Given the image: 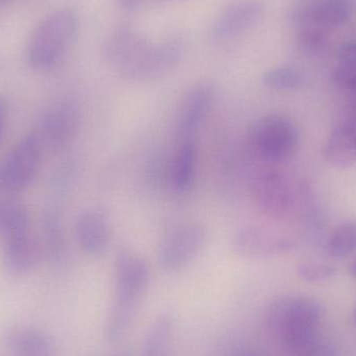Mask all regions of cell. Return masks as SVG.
<instances>
[{
  "label": "cell",
  "mask_w": 356,
  "mask_h": 356,
  "mask_svg": "<svg viewBox=\"0 0 356 356\" xmlns=\"http://www.w3.org/2000/svg\"><path fill=\"white\" fill-rule=\"evenodd\" d=\"M322 307L305 296L273 301L265 314V327L286 356H309L318 343Z\"/></svg>",
  "instance_id": "cell-1"
},
{
  "label": "cell",
  "mask_w": 356,
  "mask_h": 356,
  "mask_svg": "<svg viewBox=\"0 0 356 356\" xmlns=\"http://www.w3.org/2000/svg\"><path fill=\"white\" fill-rule=\"evenodd\" d=\"M149 282V266L145 259L131 249H120L115 257L114 298L104 330L110 344L127 336Z\"/></svg>",
  "instance_id": "cell-2"
},
{
  "label": "cell",
  "mask_w": 356,
  "mask_h": 356,
  "mask_svg": "<svg viewBox=\"0 0 356 356\" xmlns=\"http://www.w3.org/2000/svg\"><path fill=\"white\" fill-rule=\"evenodd\" d=\"M79 29L76 15L70 10L51 13L37 25L27 45V60L38 70L58 64L72 44Z\"/></svg>",
  "instance_id": "cell-3"
},
{
  "label": "cell",
  "mask_w": 356,
  "mask_h": 356,
  "mask_svg": "<svg viewBox=\"0 0 356 356\" xmlns=\"http://www.w3.org/2000/svg\"><path fill=\"white\" fill-rule=\"evenodd\" d=\"M249 137L254 152L269 162L288 160L298 147V129L284 115L270 114L261 117L251 127Z\"/></svg>",
  "instance_id": "cell-4"
},
{
  "label": "cell",
  "mask_w": 356,
  "mask_h": 356,
  "mask_svg": "<svg viewBox=\"0 0 356 356\" xmlns=\"http://www.w3.org/2000/svg\"><path fill=\"white\" fill-rule=\"evenodd\" d=\"M207 228L199 223L178 226L163 238L156 251L161 269L177 272L184 269L200 254L207 244Z\"/></svg>",
  "instance_id": "cell-5"
},
{
  "label": "cell",
  "mask_w": 356,
  "mask_h": 356,
  "mask_svg": "<svg viewBox=\"0 0 356 356\" xmlns=\"http://www.w3.org/2000/svg\"><path fill=\"white\" fill-rule=\"evenodd\" d=\"M41 152L37 135L23 138L0 165V192L14 194L24 190L37 175Z\"/></svg>",
  "instance_id": "cell-6"
},
{
  "label": "cell",
  "mask_w": 356,
  "mask_h": 356,
  "mask_svg": "<svg viewBox=\"0 0 356 356\" xmlns=\"http://www.w3.org/2000/svg\"><path fill=\"white\" fill-rule=\"evenodd\" d=\"M152 42L129 26H121L108 35L104 45L106 63L127 81H133Z\"/></svg>",
  "instance_id": "cell-7"
},
{
  "label": "cell",
  "mask_w": 356,
  "mask_h": 356,
  "mask_svg": "<svg viewBox=\"0 0 356 356\" xmlns=\"http://www.w3.org/2000/svg\"><path fill=\"white\" fill-rule=\"evenodd\" d=\"M215 96V87L211 81L195 83L186 91L178 108L179 140L194 139L213 108Z\"/></svg>",
  "instance_id": "cell-8"
},
{
  "label": "cell",
  "mask_w": 356,
  "mask_h": 356,
  "mask_svg": "<svg viewBox=\"0 0 356 356\" xmlns=\"http://www.w3.org/2000/svg\"><path fill=\"white\" fill-rule=\"evenodd\" d=\"M232 247L234 252L244 259H266L288 250L290 242L267 228L247 225L236 232Z\"/></svg>",
  "instance_id": "cell-9"
},
{
  "label": "cell",
  "mask_w": 356,
  "mask_h": 356,
  "mask_svg": "<svg viewBox=\"0 0 356 356\" xmlns=\"http://www.w3.org/2000/svg\"><path fill=\"white\" fill-rule=\"evenodd\" d=\"M261 0H238L230 4L213 23V35L220 41H229L252 29L264 14Z\"/></svg>",
  "instance_id": "cell-10"
},
{
  "label": "cell",
  "mask_w": 356,
  "mask_h": 356,
  "mask_svg": "<svg viewBox=\"0 0 356 356\" xmlns=\"http://www.w3.org/2000/svg\"><path fill=\"white\" fill-rule=\"evenodd\" d=\"M79 110L71 102H60L49 108L42 120L44 141L54 149L68 145L79 127Z\"/></svg>",
  "instance_id": "cell-11"
},
{
  "label": "cell",
  "mask_w": 356,
  "mask_h": 356,
  "mask_svg": "<svg viewBox=\"0 0 356 356\" xmlns=\"http://www.w3.org/2000/svg\"><path fill=\"white\" fill-rule=\"evenodd\" d=\"M75 232L81 251L89 257H102L108 250L111 223L102 209L91 207L81 211L77 217Z\"/></svg>",
  "instance_id": "cell-12"
},
{
  "label": "cell",
  "mask_w": 356,
  "mask_h": 356,
  "mask_svg": "<svg viewBox=\"0 0 356 356\" xmlns=\"http://www.w3.org/2000/svg\"><path fill=\"white\" fill-rule=\"evenodd\" d=\"M254 193L259 209L268 215L280 217L292 207V188L282 173L267 172L261 175L255 184Z\"/></svg>",
  "instance_id": "cell-13"
},
{
  "label": "cell",
  "mask_w": 356,
  "mask_h": 356,
  "mask_svg": "<svg viewBox=\"0 0 356 356\" xmlns=\"http://www.w3.org/2000/svg\"><path fill=\"white\" fill-rule=\"evenodd\" d=\"M6 344L15 356H54L56 345L51 337L37 327L23 326L6 334Z\"/></svg>",
  "instance_id": "cell-14"
},
{
  "label": "cell",
  "mask_w": 356,
  "mask_h": 356,
  "mask_svg": "<svg viewBox=\"0 0 356 356\" xmlns=\"http://www.w3.org/2000/svg\"><path fill=\"white\" fill-rule=\"evenodd\" d=\"M350 15L348 0H315L297 18L301 25H315L328 29L345 24Z\"/></svg>",
  "instance_id": "cell-15"
},
{
  "label": "cell",
  "mask_w": 356,
  "mask_h": 356,
  "mask_svg": "<svg viewBox=\"0 0 356 356\" xmlns=\"http://www.w3.org/2000/svg\"><path fill=\"white\" fill-rule=\"evenodd\" d=\"M324 156L332 166L347 168L356 163V127L348 121L332 129L324 146Z\"/></svg>",
  "instance_id": "cell-16"
},
{
  "label": "cell",
  "mask_w": 356,
  "mask_h": 356,
  "mask_svg": "<svg viewBox=\"0 0 356 356\" xmlns=\"http://www.w3.org/2000/svg\"><path fill=\"white\" fill-rule=\"evenodd\" d=\"M175 332V316L169 312L161 313L146 332L140 356H169Z\"/></svg>",
  "instance_id": "cell-17"
},
{
  "label": "cell",
  "mask_w": 356,
  "mask_h": 356,
  "mask_svg": "<svg viewBox=\"0 0 356 356\" xmlns=\"http://www.w3.org/2000/svg\"><path fill=\"white\" fill-rule=\"evenodd\" d=\"M31 219L24 205L12 199L0 201V238L6 243L31 234Z\"/></svg>",
  "instance_id": "cell-18"
},
{
  "label": "cell",
  "mask_w": 356,
  "mask_h": 356,
  "mask_svg": "<svg viewBox=\"0 0 356 356\" xmlns=\"http://www.w3.org/2000/svg\"><path fill=\"white\" fill-rule=\"evenodd\" d=\"M197 149L194 139L179 140L172 166L173 188L178 193L190 190L195 179Z\"/></svg>",
  "instance_id": "cell-19"
},
{
  "label": "cell",
  "mask_w": 356,
  "mask_h": 356,
  "mask_svg": "<svg viewBox=\"0 0 356 356\" xmlns=\"http://www.w3.org/2000/svg\"><path fill=\"white\" fill-rule=\"evenodd\" d=\"M37 247L31 234L3 243V261L6 269L14 274H24L37 261Z\"/></svg>",
  "instance_id": "cell-20"
},
{
  "label": "cell",
  "mask_w": 356,
  "mask_h": 356,
  "mask_svg": "<svg viewBox=\"0 0 356 356\" xmlns=\"http://www.w3.org/2000/svg\"><path fill=\"white\" fill-rule=\"evenodd\" d=\"M264 86L278 92L296 91L305 87L307 74L294 66H278L264 73L261 77Z\"/></svg>",
  "instance_id": "cell-21"
},
{
  "label": "cell",
  "mask_w": 356,
  "mask_h": 356,
  "mask_svg": "<svg viewBox=\"0 0 356 356\" xmlns=\"http://www.w3.org/2000/svg\"><path fill=\"white\" fill-rule=\"evenodd\" d=\"M356 251V220L344 222L334 229L328 240V252L334 259H343Z\"/></svg>",
  "instance_id": "cell-22"
},
{
  "label": "cell",
  "mask_w": 356,
  "mask_h": 356,
  "mask_svg": "<svg viewBox=\"0 0 356 356\" xmlns=\"http://www.w3.org/2000/svg\"><path fill=\"white\" fill-rule=\"evenodd\" d=\"M298 41L301 47L309 52H318L323 49L327 43L326 29L315 25H301Z\"/></svg>",
  "instance_id": "cell-23"
},
{
  "label": "cell",
  "mask_w": 356,
  "mask_h": 356,
  "mask_svg": "<svg viewBox=\"0 0 356 356\" xmlns=\"http://www.w3.org/2000/svg\"><path fill=\"white\" fill-rule=\"evenodd\" d=\"M298 275L307 282H320L336 275V268L321 261H307L299 265Z\"/></svg>",
  "instance_id": "cell-24"
},
{
  "label": "cell",
  "mask_w": 356,
  "mask_h": 356,
  "mask_svg": "<svg viewBox=\"0 0 356 356\" xmlns=\"http://www.w3.org/2000/svg\"><path fill=\"white\" fill-rule=\"evenodd\" d=\"M45 234L49 250L52 254H58L63 248V234L60 220L56 216L49 215L46 218Z\"/></svg>",
  "instance_id": "cell-25"
},
{
  "label": "cell",
  "mask_w": 356,
  "mask_h": 356,
  "mask_svg": "<svg viewBox=\"0 0 356 356\" xmlns=\"http://www.w3.org/2000/svg\"><path fill=\"white\" fill-rule=\"evenodd\" d=\"M334 81L341 89L356 96V67L341 64L334 70Z\"/></svg>",
  "instance_id": "cell-26"
},
{
  "label": "cell",
  "mask_w": 356,
  "mask_h": 356,
  "mask_svg": "<svg viewBox=\"0 0 356 356\" xmlns=\"http://www.w3.org/2000/svg\"><path fill=\"white\" fill-rule=\"evenodd\" d=\"M341 64L356 67V42H347L339 47L337 52Z\"/></svg>",
  "instance_id": "cell-27"
},
{
  "label": "cell",
  "mask_w": 356,
  "mask_h": 356,
  "mask_svg": "<svg viewBox=\"0 0 356 356\" xmlns=\"http://www.w3.org/2000/svg\"><path fill=\"white\" fill-rule=\"evenodd\" d=\"M309 356H337V355L336 350L332 348L330 343L321 340Z\"/></svg>",
  "instance_id": "cell-28"
},
{
  "label": "cell",
  "mask_w": 356,
  "mask_h": 356,
  "mask_svg": "<svg viewBox=\"0 0 356 356\" xmlns=\"http://www.w3.org/2000/svg\"><path fill=\"white\" fill-rule=\"evenodd\" d=\"M6 115H8V110H6V102L0 98V139L6 127Z\"/></svg>",
  "instance_id": "cell-29"
},
{
  "label": "cell",
  "mask_w": 356,
  "mask_h": 356,
  "mask_svg": "<svg viewBox=\"0 0 356 356\" xmlns=\"http://www.w3.org/2000/svg\"><path fill=\"white\" fill-rule=\"evenodd\" d=\"M122 8H127V10H133L139 6L141 0H117Z\"/></svg>",
  "instance_id": "cell-30"
},
{
  "label": "cell",
  "mask_w": 356,
  "mask_h": 356,
  "mask_svg": "<svg viewBox=\"0 0 356 356\" xmlns=\"http://www.w3.org/2000/svg\"><path fill=\"white\" fill-rule=\"evenodd\" d=\"M348 122L355 125L356 127V96H355V99H353V106H351V112L350 116H349Z\"/></svg>",
  "instance_id": "cell-31"
},
{
  "label": "cell",
  "mask_w": 356,
  "mask_h": 356,
  "mask_svg": "<svg viewBox=\"0 0 356 356\" xmlns=\"http://www.w3.org/2000/svg\"><path fill=\"white\" fill-rule=\"evenodd\" d=\"M350 273H351V275H353V277H355L356 280V259H355V261H353V263L351 264Z\"/></svg>",
  "instance_id": "cell-32"
},
{
  "label": "cell",
  "mask_w": 356,
  "mask_h": 356,
  "mask_svg": "<svg viewBox=\"0 0 356 356\" xmlns=\"http://www.w3.org/2000/svg\"><path fill=\"white\" fill-rule=\"evenodd\" d=\"M114 356H131V353L129 351H121V353H117Z\"/></svg>",
  "instance_id": "cell-33"
},
{
  "label": "cell",
  "mask_w": 356,
  "mask_h": 356,
  "mask_svg": "<svg viewBox=\"0 0 356 356\" xmlns=\"http://www.w3.org/2000/svg\"><path fill=\"white\" fill-rule=\"evenodd\" d=\"M353 318H355V325H356V307H355V316H353Z\"/></svg>",
  "instance_id": "cell-34"
}]
</instances>
